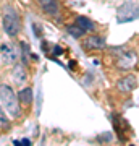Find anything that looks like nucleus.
<instances>
[{
  "label": "nucleus",
  "mask_w": 139,
  "mask_h": 146,
  "mask_svg": "<svg viewBox=\"0 0 139 146\" xmlns=\"http://www.w3.org/2000/svg\"><path fill=\"white\" fill-rule=\"evenodd\" d=\"M3 29L8 36L15 37L18 36V33L21 29V21H20V16L16 13L11 7H5V10H3Z\"/></svg>",
  "instance_id": "nucleus-1"
},
{
  "label": "nucleus",
  "mask_w": 139,
  "mask_h": 146,
  "mask_svg": "<svg viewBox=\"0 0 139 146\" xmlns=\"http://www.w3.org/2000/svg\"><path fill=\"white\" fill-rule=\"evenodd\" d=\"M18 99H20L23 104H31V101H32V89L31 88H26V89H23V91H20Z\"/></svg>",
  "instance_id": "nucleus-11"
},
{
  "label": "nucleus",
  "mask_w": 139,
  "mask_h": 146,
  "mask_svg": "<svg viewBox=\"0 0 139 146\" xmlns=\"http://www.w3.org/2000/svg\"><path fill=\"white\" fill-rule=\"evenodd\" d=\"M0 99L5 106V109L11 115L20 114V106H18V98H16L15 91L8 86V84H0Z\"/></svg>",
  "instance_id": "nucleus-2"
},
{
  "label": "nucleus",
  "mask_w": 139,
  "mask_h": 146,
  "mask_svg": "<svg viewBox=\"0 0 139 146\" xmlns=\"http://www.w3.org/2000/svg\"><path fill=\"white\" fill-rule=\"evenodd\" d=\"M115 57H117V67L120 70H131L136 65V62H138L136 52H133V50L121 49L118 54H115Z\"/></svg>",
  "instance_id": "nucleus-4"
},
{
  "label": "nucleus",
  "mask_w": 139,
  "mask_h": 146,
  "mask_svg": "<svg viewBox=\"0 0 139 146\" xmlns=\"http://www.w3.org/2000/svg\"><path fill=\"white\" fill-rule=\"evenodd\" d=\"M11 76H13V81H15V83L18 84V86H23V84L26 83V80H28L24 68L21 67V65H15V67H13Z\"/></svg>",
  "instance_id": "nucleus-8"
},
{
  "label": "nucleus",
  "mask_w": 139,
  "mask_h": 146,
  "mask_svg": "<svg viewBox=\"0 0 139 146\" xmlns=\"http://www.w3.org/2000/svg\"><path fill=\"white\" fill-rule=\"evenodd\" d=\"M0 123H3V125L8 123V119H7V115H5V110L2 109V107H0Z\"/></svg>",
  "instance_id": "nucleus-13"
},
{
  "label": "nucleus",
  "mask_w": 139,
  "mask_h": 146,
  "mask_svg": "<svg viewBox=\"0 0 139 146\" xmlns=\"http://www.w3.org/2000/svg\"><path fill=\"white\" fill-rule=\"evenodd\" d=\"M39 3H41L42 10L49 13V15L55 16L58 15V2L57 0H39Z\"/></svg>",
  "instance_id": "nucleus-9"
},
{
  "label": "nucleus",
  "mask_w": 139,
  "mask_h": 146,
  "mask_svg": "<svg viewBox=\"0 0 139 146\" xmlns=\"http://www.w3.org/2000/svg\"><path fill=\"white\" fill-rule=\"evenodd\" d=\"M82 46L86 47V49H103V47L107 46L105 44V41H103L102 37H99V36H89L86 41L82 42Z\"/></svg>",
  "instance_id": "nucleus-7"
},
{
  "label": "nucleus",
  "mask_w": 139,
  "mask_h": 146,
  "mask_svg": "<svg viewBox=\"0 0 139 146\" xmlns=\"http://www.w3.org/2000/svg\"><path fill=\"white\" fill-rule=\"evenodd\" d=\"M136 86H138V80L134 75H126L123 78H120L118 83H117V88L121 93H131Z\"/></svg>",
  "instance_id": "nucleus-6"
},
{
  "label": "nucleus",
  "mask_w": 139,
  "mask_h": 146,
  "mask_svg": "<svg viewBox=\"0 0 139 146\" xmlns=\"http://www.w3.org/2000/svg\"><path fill=\"white\" fill-rule=\"evenodd\" d=\"M68 33L71 34V36L74 37H81L82 34H84V31H82L81 28L78 26V25H73V26H68Z\"/></svg>",
  "instance_id": "nucleus-12"
},
{
  "label": "nucleus",
  "mask_w": 139,
  "mask_h": 146,
  "mask_svg": "<svg viewBox=\"0 0 139 146\" xmlns=\"http://www.w3.org/2000/svg\"><path fill=\"white\" fill-rule=\"evenodd\" d=\"M136 18H139V3H136L133 0L125 2L117 11V21L118 23H128V21H133Z\"/></svg>",
  "instance_id": "nucleus-3"
},
{
  "label": "nucleus",
  "mask_w": 139,
  "mask_h": 146,
  "mask_svg": "<svg viewBox=\"0 0 139 146\" xmlns=\"http://www.w3.org/2000/svg\"><path fill=\"white\" fill-rule=\"evenodd\" d=\"M0 54H2L3 62L8 63V65L16 63V60H18V57H20V50H18V47H16L15 44H11V42L2 44V46H0Z\"/></svg>",
  "instance_id": "nucleus-5"
},
{
  "label": "nucleus",
  "mask_w": 139,
  "mask_h": 146,
  "mask_svg": "<svg viewBox=\"0 0 139 146\" xmlns=\"http://www.w3.org/2000/svg\"><path fill=\"white\" fill-rule=\"evenodd\" d=\"M74 25H78V26L81 28L84 33H86V31H92V29H94V23L91 20H88L86 16H78L76 21H74Z\"/></svg>",
  "instance_id": "nucleus-10"
}]
</instances>
